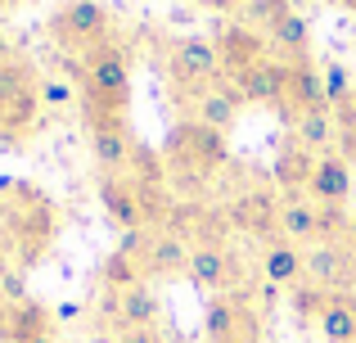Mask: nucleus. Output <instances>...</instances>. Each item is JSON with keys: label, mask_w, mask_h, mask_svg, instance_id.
<instances>
[{"label": "nucleus", "mask_w": 356, "mask_h": 343, "mask_svg": "<svg viewBox=\"0 0 356 343\" xmlns=\"http://www.w3.org/2000/svg\"><path fill=\"white\" fill-rule=\"evenodd\" d=\"M0 239L9 253H18V262L32 266L41 262V253L54 239V208L41 190H32L27 181H9V190L0 194Z\"/></svg>", "instance_id": "obj_1"}, {"label": "nucleus", "mask_w": 356, "mask_h": 343, "mask_svg": "<svg viewBox=\"0 0 356 343\" xmlns=\"http://www.w3.org/2000/svg\"><path fill=\"white\" fill-rule=\"evenodd\" d=\"M226 131L217 127H203L194 118L176 122L163 141V163H167V181L185 185V194H194L203 181H212L226 168Z\"/></svg>", "instance_id": "obj_2"}, {"label": "nucleus", "mask_w": 356, "mask_h": 343, "mask_svg": "<svg viewBox=\"0 0 356 343\" xmlns=\"http://www.w3.org/2000/svg\"><path fill=\"white\" fill-rule=\"evenodd\" d=\"M45 95H41V72L18 54L0 59V145L18 150L41 131Z\"/></svg>", "instance_id": "obj_3"}, {"label": "nucleus", "mask_w": 356, "mask_h": 343, "mask_svg": "<svg viewBox=\"0 0 356 343\" xmlns=\"http://www.w3.org/2000/svg\"><path fill=\"white\" fill-rule=\"evenodd\" d=\"M77 86L86 113H127L131 109V63L122 45H99L77 63Z\"/></svg>", "instance_id": "obj_4"}, {"label": "nucleus", "mask_w": 356, "mask_h": 343, "mask_svg": "<svg viewBox=\"0 0 356 343\" xmlns=\"http://www.w3.org/2000/svg\"><path fill=\"white\" fill-rule=\"evenodd\" d=\"M45 32L59 41V50H72L77 59H86L90 50L113 41V14L99 0H59L54 14L45 18Z\"/></svg>", "instance_id": "obj_5"}, {"label": "nucleus", "mask_w": 356, "mask_h": 343, "mask_svg": "<svg viewBox=\"0 0 356 343\" xmlns=\"http://www.w3.org/2000/svg\"><path fill=\"white\" fill-rule=\"evenodd\" d=\"M167 81H172V95L190 104L194 95L212 90L217 81H226V68L217 59V45L208 36H181L167 50Z\"/></svg>", "instance_id": "obj_6"}, {"label": "nucleus", "mask_w": 356, "mask_h": 343, "mask_svg": "<svg viewBox=\"0 0 356 343\" xmlns=\"http://www.w3.org/2000/svg\"><path fill=\"white\" fill-rule=\"evenodd\" d=\"M185 276H190L199 289H212L217 298H226V294H239L243 289L248 266H243V257L230 244H194L190 271H185Z\"/></svg>", "instance_id": "obj_7"}, {"label": "nucleus", "mask_w": 356, "mask_h": 343, "mask_svg": "<svg viewBox=\"0 0 356 343\" xmlns=\"http://www.w3.org/2000/svg\"><path fill=\"white\" fill-rule=\"evenodd\" d=\"M221 208H226L230 230H239V235H252V239H261V244L280 239V194L275 190L252 185V190H239L235 199L221 203Z\"/></svg>", "instance_id": "obj_8"}, {"label": "nucleus", "mask_w": 356, "mask_h": 343, "mask_svg": "<svg viewBox=\"0 0 356 343\" xmlns=\"http://www.w3.org/2000/svg\"><path fill=\"white\" fill-rule=\"evenodd\" d=\"M90 127V150H95L99 176H127L131 150H136V136H131L127 118L122 113H86Z\"/></svg>", "instance_id": "obj_9"}, {"label": "nucleus", "mask_w": 356, "mask_h": 343, "mask_svg": "<svg viewBox=\"0 0 356 343\" xmlns=\"http://www.w3.org/2000/svg\"><path fill=\"white\" fill-rule=\"evenodd\" d=\"M307 280L321 285L325 294L356 289V253L343 239H321L316 248H307Z\"/></svg>", "instance_id": "obj_10"}, {"label": "nucleus", "mask_w": 356, "mask_h": 343, "mask_svg": "<svg viewBox=\"0 0 356 343\" xmlns=\"http://www.w3.org/2000/svg\"><path fill=\"white\" fill-rule=\"evenodd\" d=\"M208 343H257V312L248 308V298L226 294V298L208 303Z\"/></svg>", "instance_id": "obj_11"}, {"label": "nucleus", "mask_w": 356, "mask_h": 343, "mask_svg": "<svg viewBox=\"0 0 356 343\" xmlns=\"http://www.w3.org/2000/svg\"><path fill=\"white\" fill-rule=\"evenodd\" d=\"M54 312L32 298H18L0 308V343H54Z\"/></svg>", "instance_id": "obj_12"}, {"label": "nucleus", "mask_w": 356, "mask_h": 343, "mask_svg": "<svg viewBox=\"0 0 356 343\" xmlns=\"http://www.w3.org/2000/svg\"><path fill=\"white\" fill-rule=\"evenodd\" d=\"M212 45H217V59H221V68H226V77H235V72L252 68V63L270 59V41H266V32H257V27H248V23H230V27H221Z\"/></svg>", "instance_id": "obj_13"}, {"label": "nucleus", "mask_w": 356, "mask_h": 343, "mask_svg": "<svg viewBox=\"0 0 356 343\" xmlns=\"http://www.w3.org/2000/svg\"><path fill=\"white\" fill-rule=\"evenodd\" d=\"M325 104V77H321V63L316 59H293L284 63V90H280V113H307V109H321Z\"/></svg>", "instance_id": "obj_14"}, {"label": "nucleus", "mask_w": 356, "mask_h": 343, "mask_svg": "<svg viewBox=\"0 0 356 343\" xmlns=\"http://www.w3.org/2000/svg\"><path fill=\"white\" fill-rule=\"evenodd\" d=\"M104 312L113 317V326L127 330H158V317H163V298H158L149 285H131V289L113 294V303L104 298Z\"/></svg>", "instance_id": "obj_15"}, {"label": "nucleus", "mask_w": 356, "mask_h": 343, "mask_svg": "<svg viewBox=\"0 0 356 343\" xmlns=\"http://www.w3.org/2000/svg\"><path fill=\"white\" fill-rule=\"evenodd\" d=\"M307 199H316L321 208H343L352 199V163L343 154H321L307 181Z\"/></svg>", "instance_id": "obj_16"}, {"label": "nucleus", "mask_w": 356, "mask_h": 343, "mask_svg": "<svg viewBox=\"0 0 356 343\" xmlns=\"http://www.w3.org/2000/svg\"><path fill=\"white\" fill-rule=\"evenodd\" d=\"M95 199L104 208V217L127 235V230H149L145 226V212H140V199H136V185L127 176H99L95 185Z\"/></svg>", "instance_id": "obj_17"}, {"label": "nucleus", "mask_w": 356, "mask_h": 343, "mask_svg": "<svg viewBox=\"0 0 356 343\" xmlns=\"http://www.w3.org/2000/svg\"><path fill=\"white\" fill-rule=\"evenodd\" d=\"M280 239L289 244H321V203L307 194H280Z\"/></svg>", "instance_id": "obj_18"}, {"label": "nucleus", "mask_w": 356, "mask_h": 343, "mask_svg": "<svg viewBox=\"0 0 356 343\" xmlns=\"http://www.w3.org/2000/svg\"><path fill=\"white\" fill-rule=\"evenodd\" d=\"M239 109H243V99H239V90H235V81H217L212 90H203V95H194L190 99V113H194V122H203V127H217V131H230V127L239 122Z\"/></svg>", "instance_id": "obj_19"}, {"label": "nucleus", "mask_w": 356, "mask_h": 343, "mask_svg": "<svg viewBox=\"0 0 356 343\" xmlns=\"http://www.w3.org/2000/svg\"><path fill=\"white\" fill-rule=\"evenodd\" d=\"M235 90L243 104H280V90H284V63L280 59H261L252 68L235 72Z\"/></svg>", "instance_id": "obj_20"}, {"label": "nucleus", "mask_w": 356, "mask_h": 343, "mask_svg": "<svg viewBox=\"0 0 356 343\" xmlns=\"http://www.w3.org/2000/svg\"><path fill=\"white\" fill-rule=\"evenodd\" d=\"M190 253H194V248L185 244L181 235H172V230H158V235L149 239L145 262H140V271H145V285L158 280V276H181V271H190Z\"/></svg>", "instance_id": "obj_21"}, {"label": "nucleus", "mask_w": 356, "mask_h": 343, "mask_svg": "<svg viewBox=\"0 0 356 343\" xmlns=\"http://www.w3.org/2000/svg\"><path fill=\"white\" fill-rule=\"evenodd\" d=\"M261 276H266L270 285H289V289H298V285L307 280V253L298 244H289V239H270V244H261Z\"/></svg>", "instance_id": "obj_22"}, {"label": "nucleus", "mask_w": 356, "mask_h": 343, "mask_svg": "<svg viewBox=\"0 0 356 343\" xmlns=\"http://www.w3.org/2000/svg\"><path fill=\"white\" fill-rule=\"evenodd\" d=\"M293 145L307 154H334V145H339V122H334V109L321 104V109H307V113L293 118Z\"/></svg>", "instance_id": "obj_23"}, {"label": "nucleus", "mask_w": 356, "mask_h": 343, "mask_svg": "<svg viewBox=\"0 0 356 343\" xmlns=\"http://www.w3.org/2000/svg\"><path fill=\"white\" fill-rule=\"evenodd\" d=\"M316 330L325 335V343H356V289L330 294L316 317Z\"/></svg>", "instance_id": "obj_24"}, {"label": "nucleus", "mask_w": 356, "mask_h": 343, "mask_svg": "<svg viewBox=\"0 0 356 343\" xmlns=\"http://www.w3.org/2000/svg\"><path fill=\"white\" fill-rule=\"evenodd\" d=\"M270 50L280 54V63H293V59H312V27H307V18L298 14V9H289L284 18H280L275 27L266 32Z\"/></svg>", "instance_id": "obj_25"}, {"label": "nucleus", "mask_w": 356, "mask_h": 343, "mask_svg": "<svg viewBox=\"0 0 356 343\" xmlns=\"http://www.w3.org/2000/svg\"><path fill=\"white\" fill-rule=\"evenodd\" d=\"M312 168H316V154L298 150V145H284V150L275 154V185H280V194H307Z\"/></svg>", "instance_id": "obj_26"}, {"label": "nucleus", "mask_w": 356, "mask_h": 343, "mask_svg": "<svg viewBox=\"0 0 356 343\" xmlns=\"http://www.w3.org/2000/svg\"><path fill=\"white\" fill-rule=\"evenodd\" d=\"M127 181L131 185H167V163H163V150L136 141L131 150V163H127Z\"/></svg>", "instance_id": "obj_27"}, {"label": "nucleus", "mask_w": 356, "mask_h": 343, "mask_svg": "<svg viewBox=\"0 0 356 343\" xmlns=\"http://www.w3.org/2000/svg\"><path fill=\"white\" fill-rule=\"evenodd\" d=\"M99 280L108 285V294H122V289H131V285H145V271H140V262L131 253L113 248V253L104 257V266H99Z\"/></svg>", "instance_id": "obj_28"}, {"label": "nucleus", "mask_w": 356, "mask_h": 343, "mask_svg": "<svg viewBox=\"0 0 356 343\" xmlns=\"http://www.w3.org/2000/svg\"><path fill=\"white\" fill-rule=\"evenodd\" d=\"M289 9H293L289 0H243V23L257 27V32H270Z\"/></svg>", "instance_id": "obj_29"}, {"label": "nucleus", "mask_w": 356, "mask_h": 343, "mask_svg": "<svg viewBox=\"0 0 356 343\" xmlns=\"http://www.w3.org/2000/svg\"><path fill=\"white\" fill-rule=\"evenodd\" d=\"M321 77H325V104H343L348 95H356V86H352V72L343 68L339 59H325L321 63Z\"/></svg>", "instance_id": "obj_30"}, {"label": "nucleus", "mask_w": 356, "mask_h": 343, "mask_svg": "<svg viewBox=\"0 0 356 343\" xmlns=\"http://www.w3.org/2000/svg\"><path fill=\"white\" fill-rule=\"evenodd\" d=\"M118 343H163V335H158V330H127Z\"/></svg>", "instance_id": "obj_31"}, {"label": "nucleus", "mask_w": 356, "mask_h": 343, "mask_svg": "<svg viewBox=\"0 0 356 343\" xmlns=\"http://www.w3.org/2000/svg\"><path fill=\"white\" fill-rule=\"evenodd\" d=\"M199 5H208V9H221V14H230V9H243V0H199Z\"/></svg>", "instance_id": "obj_32"}, {"label": "nucleus", "mask_w": 356, "mask_h": 343, "mask_svg": "<svg viewBox=\"0 0 356 343\" xmlns=\"http://www.w3.org/2000/svg\"><path fill=\"white\" fill-rule=\"evenodd\" d=\"M343 244H348L352 253H356V212H352V221H348V235H343Z\"/></svg>", "instance_id": "obj_33"}, {"label": "nucleus", "mask_w": 356, "mask_h": 343, "mask_svg": "<svg viewBox=\"0 0 356 343\" xmlns=\"http://www.w3.org/2000/svg\"><path fill=\"white\" fill-rule=\"evenodd\" d=\"M90 343H118V339H113V335H95Z\"/></svg>", "instance_id": "obj_34"}, {"label": "nucleus", "mask_w": 356, "mask_h": 343, "mask_svg": "<svg viewBox=\"0 0 356 343\" xmlns=\"http://www.w3.org/2000/svg\"><path fill=\"white\" fill-rule=\"evenodd\" d=\"M339 5H343V9H356V0H339Z\"/></svg>", "instance_id": "obj_35"}, {"label": "nucleus", "mask_w": 356, "mask_h": 343, "mask_svg": "<svg viewBox=\"0 0 356 343\" xmlns=\"http://www.w3.org/2000/svg\"><path fill=\"white\" fill-rule=\"evenodd\" d=\"M9 5H18V0H0V9H9Z\"/></svg>", "instance_id": "obj_36"}, {"label": "nucleus", "mask_w": 356, "mask_h": 343, "mask_svg": "<svg viewBox=\"0 0 356 343\" xmlns=\"http://www.w3.org/2000/svg\"><path fill=\"white\" fill-rule=\"evenodd\" d=\"M0 308H5V289H0Z\"/></svg>", "instance_id": "obj_37"}, {"label": "nucleus", "mask_w": 356, "mask_h": 343, "mask_svg": "<svg viewBox=\"0 0 356 343\" xmlns=\"http://www.w3.org/2000/svg\"><path fill=\"white\" fill-rule=\"evenodd\" d=\"M289 5H293V0H289Z\"/></svg>", "instance_id": "obj_38"}, {"label": "nucleus", "mask_w": 356, "mask_h": 343, "mask_svg": "<svg viewBox=\"0 0 356 343\" xmlns=\"http://www.w3.org/2000/svg\"><path fill=\"white\" fill-rule=\"evenodd\" d=\"M334 5H339V0H334Z\"/></svg>", "instance_id": "obj_39"}]
</instances>
